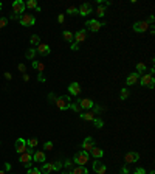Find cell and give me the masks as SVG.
<instances>
[{"label":"cell","mask_w":155,"mask_h":174,"mask_svg":"<svg viewBox=\"0 0 155 174\" xmlns=\"http://www.w3.org/2000/svg\"><path fill=\"white\" fill-rule=\"evenodd\" d=\"M33 154H34V151L31 148H28V151L27 153H23V154H20V157H19V162L25 166V168H31V162H33Z\"/></svg>","instance_id":"cell-1"},{"label":"cell","mask_w":155,"mask_h":174,"mask_svg":"<svg viewBox=\"0 0 155 174\" xmlns=\"http://www.w3.org/2000/svg\"><path fill=\"white\" fill-rule=\"evenodd\" d=\"M55 103H56V106H58L61 110H67V109H70L71 99H70V96H68V95H64V96L56 98V99H55Z\"/></svg>","instance_id":"cell-2"},{"label":"cell","mask_w":155,"mask_h":174,"mask_svg":"<svg viewBox=\"0 0 155 174\" xmlns=\"http://www.w3.org/2000/svg\"><path fill=\"white\" fill-rule=\"evenodd\" d=\"M19 23L23 25V27H31V25L36 23V17L33 14H30V13H25V14H22L19 17Z\"/></svg>","instance_id":"cell-3"},{"label":"cell","mask_w":155,"mask_h":174,"mask_svg":"<svg viewBox=\"0 0 155 174\" xmlns=\"http://www.w3.org/2000/svg\"><path fill=\"white\" fill-rule=\"evenodd\" d=\"M79 166H85V163L90 160V156L87 154V153H84V151H81V153H76L74 154V159H73Z\"/></svg>","instance_id":"cell-4"},{"label":"cell","mask_w":155,"mask_h":174,"mask_svg":"<svg viewBox=\"0 0 155 174\" xmlns=\"http://www.w3.org/2000/svg\"><path fill=\"white\" fill-rule=\"evenodd\" d=\"M140 84L143 86V87H149V89H153V86H155V79H153V76L152 75H143V76L140 78Z\"/></svg>","instance_id":"cell-5"},{"label":"cell","mask_w":155,"mask_h":174,"mask_svg":"<svg viewBox=\"0 0 155 174\" xmlns=\"http://www.w3.org/2000/svg\"><path fill=\"white\" fill-rule=\"evenodd\" d=\"M14 146H16V151L19 153V156L28 151V146H27V140H23V138H17V140H16V145H14Z\"/></svg>","instance_id":"cell-6"},{"label":"cell","mask_w":155,"mask_h":174,"mask_svg":"<svg viewBox=\"0 0 155 174\" xmlns=\"http://www.w3.org/2000/svg\"><path fill=\"white\" fill-rule=\"evenodd\" d=\"M85 25H87V28H89L90 31L96 33V31H99V30H101V27H102V25H106V23H104V22L101 23V22H98L96 19H92V20H89Z\"/></svg>","instance_id":"cell-7"},{"label":"cell","mask_w":155,"mask_h":174,"mask_svg":"<svg viewBox=\"0 0 155 174\" xmlns=\"http://www.w3.org/2000/svg\"><path fill=\"white\" fill-rule=\"evenodd\" d=\"M23 11H25V3L22 2V0H16V2H13V13H14V16H20Z\"/></svg>","instance_id":"cell-8"},{"label":"cell","mask_w":155,"mask_h":174,"mask_svg":"<svg viewBox=\"0 0 155 174\" xmlns=\"http://www.w3.org/2000/svg\"><path fill=\"white\" fill-rule=\"evenodd\" d=\"M138 159H140V154L138 153H127L126 156H124V162H126V165H130V163H135V162H138Z\"/></svg>","instance_id":"cell-9"},{"label":"cell","mask_w":155,"mask_h":174,"mask_svg":"<svg viewBox=\"0 0 155 174\" xmlns=\"http://www.w3.org/2000/svg\"><path fill=\"white\" fill-rule=\"evenodd\" d=\"M149 27H150V25H149L146 20H141V22L134 23V31H137V33H144Z\"/></svg>","instance_id":"cell-10"},{"label":"cell","mask_w":155,"mask_h":174,"mask_svg":"<svg viewBox=\"0 0 155 174\" xmlns=\"http://www.w3.org/2000/svg\"><path fill=\"white\" fill-rule=\"evenodd\" d=\"M39 171H40V172H43V174H50V172L56 171V169H55V162H47V163H42V168H40Z\"/></svg>","instance_id":"cell-11"},{"label":"cell","mask_w":155,"mask_h":174,"mask_svg":"<svg viewBox=\"0 0 155 174\" xmlns=\"http://www.w3.org/2000/svg\"><path fill=\"white\" fill-rule=\"evenodd\" d=\"M93 146H95V141H93V138L92 137H87L85 140H84V143H82V149H84V153H90L92 149H93Z\"/></svg>","instance_id":"cell-12"},{"label":"cell","mask_w":155,"mask_h":174,"mask_svg":"<svg viewBox=\"0 0 155 174\" xmlns=\"http://www.w3.org/2000/svg\"><path fill=\"white\" fill-rule=\"evenodd\" d=\"M78 106L81 109H92L93 107V101L89 98H82V99H78Z\"/></svg>","instance_id":"cell-13"},{"label":"cell","mask_w":155,"mask_h":174,"mask_svg":"<svg viewBox=\"0 0 155 174\" xmlns=\"http://www.w3.org/2000/svg\"><path fill=\"white\" fill-rule=\"evenodd\" d=\"M93 171H95L96 174H106V172H107V168H106L104 163L95 162V163H93Z\"/></svg>","instance_id":"cell-14"},{"label":"cell","mask_w":155,"mask_h":174,"mask_svg":"<svg viewBox=\"0 0 155 174\" xmlns=\"http://www.w3.org/2000/svg\"><path fill=\"white\" fill-rule=\"evenodd\" d=\"M36 52L39 53V55H42V56H47V55H50V47L47 45V44H39L37 45V48H36Z\"/></svg>","instance_id":"cell-15"},{"label":"cell","mask_w":155,"mask_h":174,"mask_svg":"<svg viewBox=\"0 0 155 174\" xmlns=\"http://www.w3.org/2000/svg\"><path fill=\"white\" fill-rule=\"evenodd\" d=\"M138 81H140V75H138V73H130V75L127 76V79H126L127 86H135Z\"/></svg>","instance_id":"cell-16"},{"label":"cell","mask_w":155,"mask_h":174,"mask_svg":"<svg viewBox=\"0 0 155 174\" xmlns=\"http://www.w3.org/2000/svg\"><path fill=\"white\" fill-rule=\"evenodd\" d=\"M90 13H92V5H89V3H84L78 8V14H81V16H89Z\"/></svg>","instance_id":"cell-17"},{"label":"cell","mask_w":155,"mask_h":174,"mask_svg":"<svg viewBox=\"0 0 155 174\" xmlns=\"http://www.w3.org/2000/svg\"><path fill=\"white\" fill-rule=\"evenodd\" d=\"M33 160H34V162H39V163H45V160H47L45 153H43V151H36V153L33 154Z\"/></svg>","instance_id":"cell-18"},{"label":"cell","mask_w":155,"mask_h":174,"mask_svg":"<svg viewBox=\"0 0 155 174\" xmlns=\"http://www.w3.org/2000/svg\"><path fill=\"white\" fill-rule=\"evenodd\" d=\"M85 37H87V33L84 31V30H79L76 34H73V39L78 42V44H81V42H84L85 41Z\"/></svg>","instance_id":"cell-19"},{"label":"cell","mask_w":155,"mask_h":174,"mask_svg":"<svg viewBox=\"0 0 155 174\" xmlns=\"http://www.w3.org/2000/svg\"><path fill=\"white\" fill-rule=\"evenodd\" d=\"M68 92L71 93V95H79L81 93V86L79 84H78V83H71L70 86H68Z\"/></svg>","instance_id":"cell-20"},{"label":"cell","mask_w":155,"mask_h":174,"mask_svg":"<svg viewBox=\"0 0 155 174\" xmlns=\"http://www.w3.org/2000/svg\"><path fill=\"white\" fill-rule=\"evenodd\" d=\"M71 174H89V171H87V168L85 166H73L71 168Z\"/></svg>","instance_id":"cell-21"},{"label":"cell","mask_w":155,"mask_h":174,"mask_svg":"<svg viewBox=\"0 0 155 174\" xmlns=\"http://www.w3.org/2000/svg\"><path fill=\"white\" fill-rule=\"evenodd\" d=\"M95 115H96V114H95V112H92V110H90V112H84V114H79V117H81L82 120H85V121H93V120L96 118Z\"/></svg>","instance_id":"cell-22"},{"label":"cell","mask_w":155,"mask_h":174,"mask_svg":"<svg viewBox=\"0 0 155 174\" xmlns=\"http://www.w3.org/2000/svg\"><path fill=\"white\" fill-rule=\"evenodd\" d=\"M90 154H92V157H95V159H99V157H102V149H99V148H96V146H93V149L90 151Z\"/></svg>","instance_id":"cell-23"},{"label":"cell","mask_w":155,"mask_h":174,"mask_svg":"<svg viewBox=\"0 0 155 174\" xmlns=\"http://www.w3.org/2000/svg\"><path fill=\"white\" fill-rule=\"evenodd\" d=\"M33 68H36L39 73H42L45 70V64L43 62H39V61H33Z\"/></svg>","instance_id":"cell-24"},{"label":"cell","mask_w":155,"mask_h":174,"mask_svg":"<svg viewBox=\"0 0 155 174\" xmlns=\"http://www.w3.org/2000/svg\"><path fill=\"white\" fill-rule=\"evenodd\" d=\"M36 55H37L36 50H34V48H30L28 52L25 53V58H27V59H31V61H34V56H36Z\"/></svg>","instance_id":"cell-25"},{"label":"cell","mask_w":155,"mask_h":174,"mask_svg":"<svg viewBox=\"0 0 155 174\" xmlns=\"http://www.w3.org/2000/svg\"><path fill=\"white\" fill-rule=\"evenodd\" d=\"M96 16H98V17H104V16H106V6H104V5H99V6L96 8Z\"/></svg>","instance_id":"cell-26"},{"label":"cell","mask_w":155,"mask_h":174,"mask_svg":"<svg viewBox=\"0 0 155 174\" xmlns=\"http://www.w3.org/2000/svg\"><path fill=\"white\" fill-rule=\"evenodd\" d=\"M144 72H146V64H144V62H138V64H137V73L141 75V73H144Z\"/></svg>","instance_id":"cell-27"},{"label":"cell","mask_w":155,"mask_h":174,"mask_svg":"<svg viewBox=\"0 0 155 174\" xmlns=\"http://www.w3.org/2000/svg\"><path fill=\"white\" fill-rule=\"evenodd\" d=\"M37 143H39V141H37V138H28V140H27V146H28V148H31V149H33V148H36V146H37Z\"/></svg>","instance_id":"cell-28"},{"label":"cell","mask_w":155,"mask_h":174,"mask_svg":"<svg viewBox=\"0 0 155 174\" xmlns=\"http://www.w3.org/2000/svg\"><path fill=\"white\" fill-rule=\"evenodd\" d=\"M62 36H64V39H65L67 42H71V41H73V33H71V31H67V30H65V31L62 33Z\"/></svg>","instance_id":"cell-29"},{"label":"cell","mask_w":155,"mask_h":174,"mask_svg":"<svg viewBox=\"0 0 155 174\" xmlns=\"http://www.w3.org/2000/svg\"><path fill=\"white\" fill-rule=\"evenodd\" d=\"M30 42H31V45H36V47H37V45L40 44V37H39L37 34H33L31 39H30Z\"/></svg>","instance_id":"cell-30"},{"label":"cell","mask_w":155,"mask_h":174,"mask_svg":"<svg viewBox=\"0 0 155 174\" xmlns=\"http://www.w3.org/2000/svg\"><path fill=\"white\" fill-rule=\"evenodd\" d=\"M25 8H31V10H34V8H37V2H36V0H28V2L25 3Z\"/></svg>","instance_id":"cell-31"},{"label":"cell","mask_w":155,"mask_h":174,"mask_svg":"<svg viewBox=\"0 0 155 174\" xmlns=\"http://www.w3.org/2000/svg\"><path fill=\"white\" fill-rule=\"evenodd\" d=\"M129 95H130V93H129V90H127V89H121V93H119L121 99H127V98H129Z\"/></svg>","instance_id":"cell-32"},{"label":"cell","mask_w":155,"mask_h":174,"mask_svg":"<svg viewBox=\"0 0 155 174\" xmlns=\"http://www.w3.org/2000/svg\"><path fill=\"white\" fill-rule=\"evenodd\" d=\"M67 13H68L70 16H74V14H78V8H74V6H68V8H67Z\"/></svg>","instance_id":"cell-33"},{"label":"cell","mask_w":155,"mask_h":174,"mask_svg":"<svg viewBox=\"0 0 155 174\" xmlns=\"http://www.w3.org/2000/svg\"><path fill=\"white\" fill-rule=\"evenodd\" d=\"M93 124H95V126H96L98 129H101L102 126H104V123H102V120H96V118L93 120Z\"/></svg>","instance_id":"cell-34"},{"label":"cell","mask_w":155,"mask_h":174,"mask_svg":"<svg viewBox=\"0 0 155 174\" xmlns=\"http://www.w3.org/2000/svg\"><path fill=\"white\" fill-rule=\"evenodd\" d=\"M53 141H45V145H43V149H47V151H51L53 149Z\"/></svg>","instance_id":"cell-35"},{"label":"cell","mask_w":155,"mask_h":174,"mask_svg":"<svg viewBox=\"0 0 155 174\" xmlns=\"http://www.w3.org/2000/svg\"><path fill=\"white\" fill-rule=\"evenodd\" d=\"M6 23H8V19H5V17H0V28H3Z\"/></svg>","instance_id":"cell-36"},{"label":"cell","mask_w":155,"mask_h":174,"mask_svg":"<svg viewBox=\"0 0 155 174\" xmlns=\"http://www.w3.org/2000/svg\"><path fill=\"white\" fill-rule=\"evenodd\" d=\"M28 174H40V171L37 168H28Z\"/></svg>","instance_id":"cell-37"},{"label":"cell","mask_w":155,"mask_h":174,"mask_svg":"<svg viewBox=\"0 0 155 174\" xmlns=\"http://www.w3.org/2000/svg\"><path fill=\"white\" fill-rule=\"evenodd\" d=\"M70 109H73L74 112H81V107L78 106V103H76V104H70Z\"/></svg>","instance_id":"cell-38"},{"label":"cell","mask_w":155,"mask_h":174,"mask_svg":"<svg viewBox=\"0 0 155 174\" xmlns=\"http://www.w3.org/2000/svg\"><path fill=\"white\" fill-rule=\"evenodd\" d=\"M22 73H25V72H27V67H25V64H19V67H17Z\"/></svg>","instance_id":"cell-39"},{"label":"cell","mask_w":155,"mask_h":174,"mask_svg":"<svg viewBox=\"0 0 155 174\" xmlns=\"http://www.w3.org/2000/svg\"><path fill=\"white\" fill-rule=\"evenodd\" d=\"M71 50H74V52H76V50H79V44H78V42H73V44H71Z\"/></svg>","instance_id":"cell-40"},{"label":"cell","mask_w":155,"mask_h":174,"mask_svg":"<svg viewBox=\"0 0 155 174\" xmlns=\"http://www.w3.org/2000/svg\"><path fill=\"white\" fill-rule=\"evenodd\" d=\"M61 168H62V163H61V162H55V169H56V171H59Z\"/></svg>","instance_id":"cell-41"},{"label":"cell","mask_w":155,"mask_h":174,"mask_svg":"<svg viewBox=\"0 0 155 174\" xmlns=\"http://www.w3.org/2000/svg\"><path fill=\"white\" fill-rule=\"evenodd\" d=\"M134 174H146V171H144V169H143V168H137V169H135V172H134Z\"/></svg>","instance_id":"cell-42"},{"label":"cell","mask_w":155,"mask_h":174,"mask_svg":"<svg viewBox=\"0 0 155 174\" xmlns=\"http://www.w3.org/2000/svg\"><path fill=\"white\" fill-rule=\"evenodd\" d=\"M64 19H65L64 14H59V16H58V22H59V23H64Z\"/></svg>","instance_id":"cell-43"},{"label":"cell","mask_w":155,"mask_h":174,"mask_svg":"<svg viewBox=\"0 0 155 174\" xmlns=\"http://www.w3.org/2000/svg\"><path fill=\"white\" fill-rule=\"evenodd\" d=\"M65 166H67L68 169H70V168H73V162H70V160H67V162H65Z\"/></svg>","instance_id":"cell-44"},{"label":"cell","mask_w":155,"mask_h":174,"mask_svg":"<svg viewBox=\"0 0 155 174\" xmlns=\"http://www.w3.org/2000/svg\"><path fill=\"white\" fill-rule=\"evenodd\" d=\"M11 78H13V76H11V73L6 72V73H5V79H11Z\"/></svg>","instance_id":"cell-45"},{"label":"cell","mask_w":155,"mask_h":174,"mask_svg":"<svg viewBox=\"0 0 155 174\" xmlns=\"http://www.w3.org/2000/svg\"><path fill=\"white\" fill-rule=\"evenodd\" d=\"M39 81H40V83L45 81V78H43V75H42V73H39Z\"/></svg>","instance_id":"cell-46"},{"label":"cell","mask_w":155,"mask_h":174,"mask_svg":"<svg viewBox=\"0 0 155 174\" xmlns=\"http://www.w3.org/2000/svg\"><path fill=\"white\" fill-rule=\"evenodd\" d=\"M11 169V165L9 163H5V171H9Z\"/></svg>","instance_id":"cell-47"},{"label":"cell","mask_w":155,"mask_h":174,"mask_svg":"<svg viewBox=\"0 0 155 174\" xmlns=\"http://www.w3.org/2000/svg\"><path fill=\"white\" fill-rule=\"evenodd\" d=\"M64 174H71V171H70V169H65V171H64Z\"/></svg>","instance_id":"cell-48"},{"label":"cell","mask_w":155,"mask_h":174,"mask_svg":"<svg viewBox=\"0 0 155 174\" xmlns=\"http://www.w3.org/2000/svg\"><path fill=\"white\" fill-rule=\"evenodd\" d=\"M0 174H6V172H5L3 169H0Z\"/></svg>","instance_id":"cell-49"},{"label":"cell","mask_w":155,"mask_h":174,"mask_svg":"<svg viewBox=\"0 0 155 174\" xmlns=\"http://www.w3.org/2000/svg\"><path fill=\"white\" fill-rule=\"evenodd\" d=\"M149 174H155V172H153V171H150V172H149Z\"/></svg>","instance_id":"cell-50"},{"label":"cell","mask_w":155,"mask_h":174,"mask_svg":"<svg viewBox=\"0 0 155 174\" xmlns=\"http://www.w3.org/2000/svg\"><path fill=\"white\" fill-rule=\"evenodd\" d=\"M0 11H2V3H0Z\"/></svg>","instance_id":"cell-51"}]
</instances>
